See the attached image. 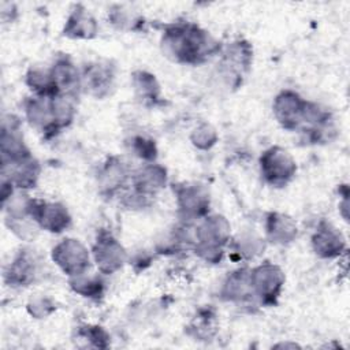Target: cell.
Masks as SVG:
<instances>
[{
    "label": "cell",
    "mask_w": 350,
    "mask_h": 350,
    "mask_svg": "<svg viewBox=\"0 0 350 350\" xmlns=\"http://www.w3.org/2000/svg\"><path fill=\"white\" fill-rule=\"evenodd\" d=\"M163 52L180 63H200L216 49V41L194 25L170 27L161 41Z\"/></svg>",
    "instance_id": "cell-1"
},
{
    "label": "cell",
    "mask_w": 350,
    "mask_h": 350,
    "mask_svg": "<svg viewBox=\"0 0 350 350\" xmlns=\"http://www.w3.org/2000/svg\"><path fill=\"white\" fill-rule=\"evenodd\" d=\"M260 165L264 179L272 186H284L297 170L291 154L279 146L265 150L260 159Z\"/></svg>",
    "instance_id": "cell-2"
},
{
    "label": "cell",
    "mask_w": 350,
    "mask_h": 350,
    "mask_svg": "<svg viewBox=\"0 0 350 350\" xmlns=\"http://www.w3.org/2000/svg\"><path fill=\"white\" fill-rule=\"evenodd\" d=\"M53 261L70 276L86 272L89 267V252L77 239H64L52 250Z\"/></svg>",
    "instance_id": "cell-3"
},
{
    "label": "cell",
    "mask_w": 350,
    "mask_h": 350,
    "mask_svg": "<svg viewBox=\"0 0 350 350\" xmlns=\"http://www.w3.org/2000/svg\"><path fill=\"white\" fill-rule=\"evenodd\" d=\"M253 295H257L264 304H273L279 297L284 283V275L273 264H262L250 271Z\"/></svg>",
    "instance_id": "cell-4"
},
{
    "label": "cell",
    "mask_w": 350,
    "mask_h": 350,
    "mask_svg": "<svg viewBox=\"0 0 350 350\" xmlns=\"http://www.w3.org/2000/svg\"><path fill=\"white\" fill-rule=\"evenodd\" d=\"M29 216L42 228L51 232H62L70 224V215L60 204L44 202L30 198Z\"/></svg>",
    "instance_id": "cell-5"
},
{
    "label": "cell",
    "mask_w": 350,
    "mask_h": 350,
    "mask_svg": "<svg viewBox=\"0 0 350 350\" xmlns=\"http://www.w3.org/2000/svg\"><path fill=\"white\" fill-rule=\"evenodd\" d=\"M94 261L101 273H113L126 261V252L123 246L107 232L97 237L96 245L93 247Z\"/></svg>",
    "instance_id": "cell-6"
},
{
    "label": "cell",
    "mask_w": 350,
    "mask_h": 350,
    "mask_svg": "<svg viewBox=\"0 0 350 350\" xmlns=\"http://www.w3.org/2000/svg\"><path fill=\"white\" fill-rule=\"evenodd\" d=\"M305 105L306 101L302 100L297 93L286 90L275 98L273 112L278 122L284 129L293 130L302 123Z\"/></svg>",
    "instance_id": "cell-7"
},
{
    "label": "cell",
    "mask_w": 350,
    "mask_h": 350,
    "mask_svg": "<svg viewBox=\"0 0 350 350\" xmlns=\"http://www.w3.org/2000/svg\"><path fill=\"white\" fill-rule=\"evenodd\" d=\"M313 249L320 257H336L345 249V239L342 234L332 224L323 221L312 238Z\"/></svg>",
    "instance_id": "cell-8"
},
{
    "label": "cell",
    "mask_w": 350,
    "mask_h": 350,
    "mask_svg": "<svg viewBox=\"0 0 350 350\" xmlns=\"http://www.w3.org/2000/svg\"><path fill=\"white\" fill-rule=\"evenodd\" d=\"M179 209L189 217L201 216L209 206V197L206 190L198 185H186L178 189Z\"/></svg>",
    "instance_id": "cell-9"
},
{
    "label": "cell",
    "mask_w": 350,
    "mask_h": 350,
    "mask_svg": "<svg viewBox=\"0 0 350 350\" xmlns=\"http://www.w3.org/2000/svg\"><path fill=\"white\" fill-rule=\"evenodd\" d=\"M49 71L60 94L71 97L81 88L82 78L79 77L77 67L70 62V59H59Z\"/></svg>",
    "instance_id": "cell-10"
},
{
    "label": "cell",
    "mask_w": 350,
    "mask_h": 350,
    "mask_svg": "<svg viewBox=\"0 0 350 350\" xmlns=\"http://www.w3.org/2000/svg\"><path fill=\"white\" fill-rule=\"evenodd\" d=\"M167 174L165 170L160 165L150 164L138 171L134 178V187L137 194L146 197L157 193L165 186Z\"/></svg>",
    "instance_id": "cell-11"
},
{
    "label": "cell",
    "mask_w": 350,
    "mask_h": 350,
    "mask_svg": "<svg viewBox=\"0 0 350 350\" xmlns=\"http://www.w3.org/2000/svg\"><path fill=\"white\" fill-rule=\"evenodd\" d=\"M221 295L228 301H245L253 295L250 271L238 269L232 272L223 286Z\"/></svg>",
    "instance_id": "cell-12"
},
{
    "label": "cell",
    "mask_w": 350,
    "mask_h": 350,
    "mask_svg": "<svg viewBox=\"0 0 350 350\" xmlns=\"http://www.w3.org/2000/svg\"><path fill=\"white\" fill-rule=\"evenodd\" d=\"M267 235L275 243H287L297 237V226L286 215L271 213L267 219Z\"/></svg>",
    "instance_id": "cell-13"
},
{
    "label": "cell",
    "mask_w": 350,
    "mask_h": 350,
    "mask_svg": "<svg viewBox=\"0 0 350 350\" xmlns=\"http://www.w3.org/2000/svg\"><path fill=\"white\" fill-rule=\"evenodd\" d=\"M97 31L96 21L86 10L77 8L68 18L64 34L71 38H92Z\"/></svg>",
    "instance_id": "cell-14"
},
{
    "label": "cell",
    "mask_w": 350,
    "mask_h": 350,
    "mask_svg": "<svg viewBox=\"0 0 350 350\" xmlns=\"http://www.w3.org/2000/svg\"><path fill=\"white\" fill-rule=\"evenodd\" d=\"M82 79L85 81L86 88H89L96 96H101L103 93H107L111 86L112 71L107 66L94 64L86 70Z\"/></svg>",
    "instance_id": "cell-15"
},
{
    "label": "cell",
    "mask_w": 350,
    "mask_h": 350,
    "mask_svg": "<svg viewBox=\"0 0 350 350\" xmlns=\"http://www.w3.org/2000/svg\"><path fill=\"white\" fill-rule=\"evenodd\" d=\"M34 261L26 254L18 256L10 265L8 272L5 273L10 278V283L15 286H26L34 276Z\"/></svg>",
    "instance_id": "cell-16"
},
{
    "label": "cell",
    "mask_w": 350,
    "mask_h": 350,
    "mask_svg": "<svg viewBox=\"0 0 350 350\" xmlns=\"http://www.w3.org/2000/svg\"><path fill=\"white\" fill-rule=\"evenodd\" d=\"M70 284L75 293L85 297H98L103 293V280L97 275H88V272L71 276Z\"/></svg>",
    "instance_id": "cell-17"
},
{
    "label": "cell",
    "mask_w": 350,
    "mask_h": 350,
    "mask_svg": "<svg viewBox=\"0 0 350 350\" xmlns=\"http://www.w3.org/2000/svg\"><path fill=\"white\" fill-rule=\"evenodd\" d=\"M124 178L126 171L123 168L122 161H119L118 159H111L101 172V187L107 191H113L119 186H122Z\"/></svg>",
    "instance_id": "cell-18"
},
{
    "label": "cell",
    "mask_w": 350,
    "mask_h": 350,
    "mask_svg": "<svg viewBox=\"0 0 350 350\" xmlns=\"http://www.w3.org/2000/svg\"><path fill=\"white\" fill-rule=\"evenodd\" d=\"M133 81H134L135 92L144 100H154L159 96L160 89H159V83H157L154 75L148 74L145 71H139L134 75Z\"/></svg>",
    "instance_id": "cell-19"
},
{
    "label": "cell",
    "mask_w": 350,
    "mask_h": 350,
    "mask_svg": "<svg viewBox=\"0 0 350 350\" xmlns=\"http://www.w3.org/2000/svg\"><path fill=\"white\" fill-rule=\"evenodd\" d=\"M216 131L209 124H201L194 130L191 134L193 144L200 149H208L211 148L216 141Z\"/></svg>",
    "instance_id": "cell-20"
},
{
    "label": "cell",
    "mask_w": 350,
    "mask_h": 350,
    "mask_svg": "<svg viewBox=\"0 0 350 350\" xmlns=\"http://www.w3.org/2000/svg\"><path fill=\"white\" fill-rule=\"evenodd\" d=\"M27 310L36 319H42V317L48 316L53 310V304L48 298L37 297V298H34V299H31L29 302Z\"/></svg>",
    "instance_id": "cell-21"
},
{
    "label": "cell",
    "mask_w": 350,
    "mask_h": 350,
    "mask_svg": "<svg viewBox=\"0 0 350 350\" xmlns=\"http://www.w3.org/2000/svg\"><path fill=\"white\" fill-rule=\"evenodd\" d=\"M81 334L97 347H107L108 346V334L101 327H85Z\"/></svg>",
    "instance_id": "cell-22"
},
{
    "label": "cell",
    "mask_w": 350,
    "mask_h": 350,
    "mask_svg": "<svg viewBox=\"0 0 350 350\" xmlns=\"http://www.w3.org/2000/svg\"><path fill=\"white\" fill-rule=\"evenodd\" d=\"M137 154L142 159L146 160H154L156 159V146L153 141H148L144 138H137L135 139V146H134Z\"/></svg>",
    "instance_id": "cell-23"
}]
</instances>
